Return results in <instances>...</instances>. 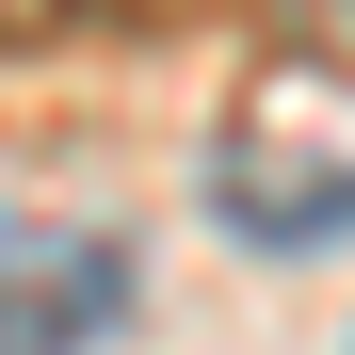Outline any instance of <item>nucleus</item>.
I'll list each match as a JSON object with an SVG mask.
<instances>
[{
	"label": "nucleus",
	"instance_id": "nucleus-3",
	"mask_svg": "<svg viewBox=\"0 0 355 355\" xmlns=\"http://www.w3.org/2000/svg\"><path fill=\"white\" fill-rule=\"evenodd\" d=\"M49 17H97V0H0V33H49ZM113 17H162V0H113Z\"/></svg>",
	"mask_w": 355,
	"mask_h": 355
},
{
	"label": "nucleus",
	"instance_id": "nucleus-4",
	"mask_svg": "<svg viewBox=\"0 0 355 355\" xmlns=\"http://www.w3.org/2000/svg\"><path fill=\"white\" fill-rule=\"evenodd\" d=\"M307 49H355V0H307Z\"/></svg>",
	"mask_w": 355,
	"mask_h": 355
},
{
	"label": "nucleus",
	"instance_id": "nucleus-2",
	"mask_svg": "<svg viewBox=\"0 0 355 355\" xmlns=\"http://www.w3.org/2000/svg\"><path fill=\"white\" fill-rule=\"evenodd\" d=\"M210 210L259 259H323V243H355V162H291L275 130H226L210 146Z\"/></svg>",
	"mask_w": 355,
	"mask_h": 355
},
{
	"label": "nucleus",
	"instance_id": "nucleus-1",
	"mask_svg": "<svg viewBox=\"0 0 355 355\" xmlns=\"http://www.w3.org/2000/svg\"><path fill=\"white\" fill-rule=\"evenodd\" d=\"M97 323H130V259H113L97 226L0 210V355H81Z\"/></svg>",
	"mask_w": 355,
	"mask_h": 355
}]
</instances>
